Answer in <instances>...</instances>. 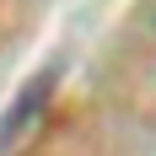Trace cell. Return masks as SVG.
<instances>
[{
    "mask_svg": "<svg viewBox=\"0 0 156 156\" xmlns=\"http://www.w3.org/2000/svg\"><path fill=\"white\" fill-rule=\"evenodd\" d=\"M48 92H54V70H43V76H38V81L27 86V92H22V102H11V113H5V124H0V145L11 140L16 129H27V119L38 113V102H43Z\"/></svg>",
    "mask_w": 156,
    "mask_h": 156,
    "instance_id": "obj_1",
    "label": "cell"
}]
</instances>
